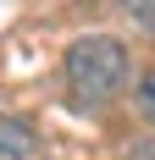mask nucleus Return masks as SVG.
<instances>
[{"instance_id": "f257e3e1", "label": "nucleus", "mask_w": 155, "mask_h": 160, "mask_svg": "<svg viewBox=\"0 0 155 160\" xmlns=\"http://www.w3.org/2000/svg\"><path fill=\"white\" fill-rule=\"evenodd\" d=\"M61 66H67L72 105L100 111V105H111V99L122 94V83H127V44L122 39H105V33H89V39H78L67 50Z\"/></svg>"}, {"instance_id": "f03ea898", "label": "nucleus", "mask_w": 155, "mask_h": 160, "mask_svg": "<svg viewBox=\"0 0 155 160\" xmlns=\"http://www.w3.org/2000/svg\"><path fill=\"white\" fill-rule=\"evenodd\" d=\"M0 160H33V127L0 111Z\"/></svg>"}, {"instance_id": "7ed1b4c3", "label": "nucleus", "mask_w": 155, "mask_h": 160, "mask_svg": "<svg viewBox=\"0 0 155 160\" xmlns=\"http://www.w3.org/2000/svg\"><path fill=\"white\" fill-rule=\"evenodd\" d=\"M139 111H144V122H155V72H144V83H139Z\"/></svg>"}, {"instance_id": "20e7f679", "label": "nucleus", "mask_w": 155, "mask_h": 160, "mask_svg": "<svg viewBox=\"0 0 155 160\" xmlns=\"http://www.w3.org/2000/svg\"><path fill=\"white\" fill-rule=\"evenodd\" d=\"M127 11H133V17H139V22H144V28H155V0H127Z\"/></svg>"}, {"instance_id": "39448f33", "label": "nucleus", "mask_w": 155, "mask_h": 160, "mask_svg": "<svg viewBox=\"0 0 155 160\" xmlns=\"http://www.w3.org/2000/svg\"><path fill=\"white\" fill-rule=\"evenodd\" d=\"M127 160H155V138H144V144L127 149Z\"/></svg>"}]
</instances>
